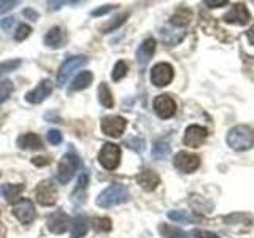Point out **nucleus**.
I'll return each mask as SVG.
<instances>
[{"label":"nucleus","mask_w":254,"mask_h":238,"mask_svg":"<svg viewBox=\"0 0 254 238\" xmlns=\"http://www.w3.org/2000/svg\"><path fill=\"white\" fill-rule=\"evenodd\" d=\"M13 91H14V86L10 79H3V81L0 83V105H2L5 100H8V97L13 94Z\"/></svg>","instance_id":"obj_30"},{"label":"nucleus","mask_w":254,"mask_h":238,"mask_svg":"<svg viewBox=\"0 0 254 238\" xmlns=\"http://www.w3.org/2000/svg\"><path fill=\"white\" fill-rule=\"evenodd\" d=\"M205 5H208L210 8H216V6H224L227 5V0H219V2H211V0H206Z\"/></svg>","instance_id":"obj_43"},{"label":"nucleus","mask_w":254,"mask_h":238,"mask_svg":"<svg viewBox=\"0 0 254 238\" xmlns=\"http://www.w3.org/2000/svg\"><path fill=\"white\" fill-rule=\"evenodd\" d=\"M14 24V16H8V18H3L2 22H0V26H2L3 30H10Z\"/></svg>","instance_id":"obj_40"},{"label":"nucleus","mask_w":254,"mask_h":238,"mask_svg":"<svg viewBox=\"0 0 254 238\" xmlns=\"http://www.w3.org/2000/svg\"><path fill=\"white\" fill-rule=\"evenodd\" d=\"M94 229L95 232H108V230H111V221L108 218L94 219Z\"/></svg>","instance_id":"obj_33"},{"label":"nucleus","mask_w":254,"mask_h":238,"mask_svg":"<svg viewBox=\"0 0 254 238\" xmlns=\"http://www.w3.org/2000/svg\"><path fill=\"white\" fill-rule=\"evenodd\" d=\"M18 67H21V60L19 59H10V60L0 62V76L10 73V71L18 70Z\"/></svg>","instance_id":"obj_31"},{"label":"nucleus","mask_w":254,"mask_h":238,"mask_svg":"<svg viewBox=\"0 0 254 238\" xmlns=\"http://www.w3.org/2000/svg\"><path fill=\"white\" fill-rule=\"evenodd\" d=\"M250 11L248 8H246L245 3H235L232 6V10H230L226 16H224V21L229 22V24H240V26H245V24L250 22Z\"/></svg>","instance_id":"obj_14"},{"label":"nucleus","mask_w":254,"mask_h":238,"mask_svg":"<svg viewBox=\"0 0 254 238\" xmlns=\"http://www.w3.org/2000/svg\"><path fill=\"white\" fill-rule=\"evenodd\" d=\"M154 111L157 113L159 118L169 119L177 113V103H175V100L170 97V95L162 94L154 99Z\"/></svg>","instance_id":"obj_9"},{"label":"nucleus","mask_w":254,"mask_h":238,"mask_svg":"<svg viewBox=\"0 0 254 238\" xmlns=\"http://www.w3.org/2000/svg\"><path fill=\"white\" fill-rule=\"evenodd\" d=\"M206 135V129L200 125H189L186 132H185V145L186 146H190V148H198L205 141Z\"/></svg>","instance_id":"obj_15"},{"label":"nucleus","mask_w":254,"mask_h":238,"mask_svg":"<svg viewBox=\"0 0 254 238\" xmlns=\"http://www.w3.org/2000/svg\"><path fill=\"white\" fill-rule=\"evenodd\" d=\"M18 146L22 149H42L43 143L35 133H24L18 138Z\"/></svg>","instance_id":"obj_19"},{"label":"nucleus","mask_w":254,"mask_h":238,"mask_svg":"<svg viewBox=\"0 0 254 238\" xmlns=\"http://www.w3.org/2000/svg\"><path fill=\"white\" fill-rule=\"evenodd\" d=\"M170 154V146L165 141H156L153 146V156L156 159H164Z\"/></svg>","instance_id":"obj_29"},{"label":"nucleus","mask_w":254,"mask_h":238,"mask_svg":"<svg viewBox=\"0 0 254 238\" xmlns=\"http://www.w3.org/2000/svg\"><path fill=\"white\" fill-rule=\"evenodd\" d=\"M173 164L183 173H192L198 169V167H200V159H198V156H195V154L181 151V153H178L177 156H175Z\"/></svg>","instance_id":"obj_7"},{"label":"nucleus","mask_w":254,"mask_h":238,"mask_svg":"<svg viewBox=\"0 0 254 238\" xmlns=\"http://www.w3.org/2000/svg\"><path fill=\"white\" fill-rule=\"evenodd\" d=\"M99 102L102 103L105 108H113L115 105V100H113V95H111V91H110V87L105 84V83H102L99 86Z\"/></svg>","instance_id":"obj_25"},{"label":"nucleus","mask_w":254,"mask_h":238,"mask_svg":"<svg viewBox=\"0 0 254 238\" xmlns=\"http://www.w3.org/2000/svg\"><path fill=\"white\" fill-rule=\"evenodd\" d=\"M190 18H192V13H190L188 8H180V10L175 13L172 18H170V22L173 26H188Z\"/></svg>","instance_id":"obj_24"},{"label":"nucleus","mask_w":254,"mask_h":238,"mask_svg":"<svg viewBox=\"0 0 254 238\" xmlns=\"http://www.w3.org/2000/svg\"><path fill=\"white\" fill-rule=\"evenodd\" d=\"M127 200H129V190H127V187L123 184H111L99 194L95 203L100 208H111V206L124 203Z\"/></svg>","instance_id":"obj_2"},{"label":"nucleus","mask_w":254,"mask_h":238,"mask_svg":"<svg viewBox=\"0 0 254 238\" xmlns=\"http://www.w3.org/2000/svg\"><path fill=\"white\" fill-rule=\"evenodd\" d=\"M87 219L84 216H76L71 221V230H70V238H83L87 234Z\"/></svg>","instance_id":"obj_20"},{"label":"nucleus","mask_w":254,"mask_h":238,"mask_svg":"<svg viewBox=\"0 0 254 238\" xmlns=\"http://www.w3.org/2000/svg\"><path fill=\"white\" fill-rule=\"evenodd\" d=\"M22 190H24L22 184H5L2 187V194L8 202H13L14 198L22 192Z\"/></svg>","instance_id":"obj_27"},{"label":"nucleus","mask_w":254,"mask_h":238,"mask_svg":"<svg viewBox=\"0 0 254 238\" xmlns=\"http://www.w3.org/2000/svg\"><path fill=\"white\" fill-rule=\"evenodd\" d=\"M0 238H5V227L2 222H0Z\"/></svg>","instance_id":"obj_45"},{"label":"nucleus","mask_w":254,"mask_h":238,"mask_svg":"<svg viewBox=\"0 0 254 238\" xmlns=\"http://www.w3.org/2000/svg\"><path fill=\"white\" fill-rule=\"evenodd\" d=\"M13 214H14L16 218H18V221L22 222V224H30V222L34 221L35 216H37L34 203H32L30 200H27V198H24V200L14 203Z\"/></svg>","instance_id":"obj_10"},{"label":"nucleus","mask_w":254,"mask_h":238,"mask_svg":"<svg viewBox=\"0 0 254 238\" xmlns=\"http://www.w3.org/2000/svg\"><path fill=\"white\" fill-rule=\"evenodd\" d=\"M172 79H173V68L170 63L161 62L151 70V81H153L154 86H159V87L167 86Z\"/></svg>","instance_id":"obj_8"},{"label":"nucleus","mask_w":254,"mask_h":238,"mask_svg":"<svg viewBox=\"0 0 254 238\" xmlns=\"http://www.w3.org/2000/svg\"><path fill=\"white\" fill-rule=\"evenodd\" d=\"M86 63H87V58H84V56H73V58H68L59 67V71H58V83H59V86L65 84L70 79V76L73 75L78 68L84 67Z\"/></svg>","instance_id":"obj_4"},{"label":"nucleus","mask_w":254,"mask_h":238,"mask_svg":"<svg viewBox=\"0 0 254 238\" xmlns=\"http://www.w3.org/2000/svg\"><path fill=\"white\" fill-rule=\"evenodd\" d=\"M22 14L26 16V18H30L32 21L38 19V13H37V11H34V10H30V8H26V10L22 11Z\"/></svg>","instance_id":"obj_42"},{"label":"nucleus","mask_w":254,"mask_h":238,"mask_svg":"<svg viewBox=\"0 0 254 238\" xmlns=\"http://www.w3.org/2000/svg\"><path fill=\"white\" fill-rule=\"evenodd\" d=\"M169 218L175 222H185V224H190V222H195L197 218L192 216L190 213L188 211H183V210H178V211H170L169 213Z\"/></svg>","instance_id":"obj_28"},{"label":"nucleus","mask_w":254,"mask_h":238,"mask_svg":"<svg viewBox=\"0 0 254 238\" xmlns=\"http://www.w3.org/2000/svg\"><path fill=\"white\" fill-rule=\"evenodd\" d=\"M32 164L37 165V167H43V165L50 164V159H48V157H34V159H32Z\"/></svg>","instance_id":"obj_41"},{"label":"nucleus","mask_w":254,"mask_h":238,"mask_svg":"<svg viewBox=\"0 0 254 238\" xmlns=\"http://www.w3.org/2000/svg\"><path fill=\"white\" fill-rule=\"evenodd\" d=\"M159 232H161V235L164 238H190L189 234L183 232L181 229L169 226V224H161V226H159Z\"/></svg>","instance_id":"obj_22"},{"label":"nucleus","mask_w":254,"mask_h":238,"mask_svg":"<svg viewBox=\"0 0 254 238\" xmlns=\"http://www.w3.org/2000/svg\"><path fill=\"white\" fill-rule=\"evenodd\" d=\"M126 145L132 149H135V151H138V153L145 149V141H143L141 138H129L126 141Z\"/></svg>","instance_id":"obj_35"},{"label":"nucleus","mask_w":254,"mask_h":238,"mask_svg":"<svg viewBox=\"0 0 254 238\" xmlns=\"http://www.w3.org/2000/svg\"><path fill=\"white\" fill-rule=\"evenodd\" d=\"M129 18V13H124V14H118L115 16L113 19H111V22H107L105 26H102V34H110V32H113L116 29H119L123 26V24L126 22V19Z\"/></svg>","instance_id":"obj_26"},{"label":"nucleus","mask_w":254,"mask_h":238,"mask_svg":"<svg viewBox=\"0 0 254 238\" xmlns=\"http://www.w3.org/2000/svg\"><path fill=\"white\" fill-rule=\"evenodd\" d=\"M154 51H156V40L146 38L145 42L140 45L138 51H137V60L140 65H146V63L151 60V58H153Z\"/></svg>","instance_id":"obj_16"},{"label":"nucleus","mask_w":254,"mask_h":238,"mask_svg":"<svg viewBox=\"0 0 254 238\" xmlns=\"http://www.w3.org/2000/svg\"><path fill=\"white\" fill-rule=\"evenodd\" d=\"M119 161H121V149H119V146L113 145V143L103 145L100 154H99V162L102 164L103 169L115 170V169H118Z\"/></svg>","instance_id":"obj_5"},{"label":"nucleus","mask_w":254,"mask_h":238,"mask_svg":"<svg viewBox=\"0 0 254 238\" xmlns=\"http://www.w3.org/2000/svg\"><path fill=\"white\" fill-rule=\"evenodd\" d=\"M92 73L91 71H83V73H79L75 79L73 83L70 86V91H83L86 87H89L91 83H92Z\"/></svg>","instance_id":"obj_21"},{"label":"nucleus","mask_w":254,"mask_h":238,"mask_svg":"<svg viewBox=\"0 0 254 238\" xmlns=\"http://www.w3.org/2000/svg\"><path fill=\"white\" fill-rule=\"evenodd\" d=\"M226 141L234 151H246L254 146V130L248 125H235L229 130Z\"/></svg>","instance_id":"obj_1"},{"label":"nucleus","mask_w":254,"mask_h":238,"mask_svg":"<svg viewBox=\"0 0 254 238\" xmlns=\"http://www.w3.org/2000/svg\"><path fill=\"white\" fill-rule=\"evenodd\" d=\"M16 5H19V2H16V0H10V2H8V0H5V2H0V14H3L6 11L13 10Z\"/></svg>","instance_id":"obj_38"},{"label":"nucleus","mask_w":254,"mask_h":238,"mask_svg":"<svg viewBox=\"0 0 254 238\" xmlns=\"http://www.w3.org/2000/svg\"><path fill=\"white\" fill-rule=\"evenodd\" d=\"M189 235H190V238H219L218 235H214L211 232H206V230H200V229L192 230Z\"/></svg>","instance_id":"obj_36"},{"label":"nucleus","mask_w":254,"mask_h":238,"mask_svg":"<svg viewBox=\"0 0 254 238\" xmlns=\"http://www.w3.org/2000/svg\"><path fill=\"white\" fill-rule=\"evenodd\" d=\"M68 224H70V219L68 216L64 211H56L53 213L50 218L46 221V226H48V230L56 235H61L64 234L65 230L68 229Z\"/></svg>","instance_id":"obj_13"},{"label":"nucleus","mask_w":254,"mask_h":238,"mask_svg":"<svg viewBox=\"0 0 254 238\" xmlns=\"http://www.w3.org/2000/svg\"><path fill=\"white\" fill-rule=\"evenodd\" d=\"M127 121L121 116H113V118H103L102 119V132L110 137H121V133L126 130Z\"/></svg>","instance_id":"obj_11"},{"label":"nucleus","mask_w":254,"mask_h":238,"mask_svg":"<svg viewBox=\"0 0 254 238\" xmlns=\"http://www.w3.org/2000/svg\"><path fill=\"white\" fill-rule=\"evenodd\" d=\"M246 37H248V40H250V43L254 46V26L248 30V32H246Z\"/></svg>","instance_id":"obj_44"},{"label":"nucleus","mask_w":254,"mask_h":238,"mask_svg":"<svg viewBox=\"0 0 254 238\" xmlns=\"http://www.w3.org/2000/svg\"><path fill=\"white\" fill-rule=\"evenodd\" d=\"M116 6H118V5H103L102 8H97V10H94L91 14H92V16H103L105 13H110L111 10H115Z\"/></svg>","instance_id":"obj_39"},{"label":"nucleus","mask_w":254,"mask_h":238,"mask_svg":"<svg viewBox=\"0 0 254 238\" xmlns=\"http://www.w3.org/2000/svg\"><path fill=\"white\" fill-rule=\"evenodd\" d=\"M35 198L40 205L51 206L58 202V189L51 181H42L35 189Z\"/></svg>","instance_id":"obj_6"},{"label":"nucleus","mask_w":254,"mask_h":238,"mask_svg":"<svg viewBox=\"0 0 254 238\" xmlns=\"http://www.w3.org/2000/svg\"><path fill=\"white\" fill-rule=\"evenodd\" d=\"M30 32H32L30 26H27V24H21L14 32V40L16 42H22V40H26L30 35Z\"/></svg>","instance_id":"obj_34"},{"label":"nucleus","mask_w":254,"mask_h":238,"mask_svg":"<svg viewBox=\"0 0 254 238\" xmlns=\"http://www.w3.org/2000/svg\"><path fill=\"white\" fill-rule=\"evenodd\" d=\"M126 75H127V63L124 60H118L115 68H113V75L111 76H113L115 81H119V79H123Z\"/></svg>","instance_id":"obj_32"},{"label":"nucleus","mask_w":254,"mask_h":238,"mask_svg":"<svg viewBox=\"0 0 254 238\" xmlns=\"http://www.w3.org/2000/svg\"><path fill=\"white\" fill-rule=\"evenodd\" d=\"M87 182H89V175H87L86 172L84 173H81L79 175V178H78V184H76V187H75V190H73V194H71V200H76V197H78V194H79V202H83L84 200V190H86V187H87Z\"/></svg>","instance_id":"obj_23"},{"label":"nucleus","mask_w":254,"mask_h":238,"mask_svg":"<svg viewBox=\"0 0 254 238\" xmlns=\"http://www.w3.org/2000/svg\"><path fill=\"white\" fill-rule=\"evenodd\" d=\"M137 182L140 184V187H143L145 190H154L159 182H161V179H159V175L156 172L143 170L137 175Z\"/></svg>","instance_id":"obj_17"},{"label":"nucleus","mask_w":254,"mask_h":238,"mask_svg":"<svg viewBox=\"0 0 254 238\" xmlns=\"http://www.w3.org/2000/svg\"><path fill=\"white\" fill-rule=\"evenodd\" d=\"M53 92V83L50 79L40 81L35 89H32L26 94V100L29 103H42L45 99H48Z\"/></svg>","instance_id":"obj_12"},{"label":"nucleus","mask_w":254,"mask_h":238,"mask_svg":"<svg viewBox=\"0 0 254 238\" xmlns=\"http://www.w3.org/2000/svg\"><path fill=\"white\" fill-rule=\"evenodd\" d=\"M48 141H50L51 145H59L62 141V133L59 130H50L48 132Z\"/></svg>","instance_id":"obj_37"},{"label":"nucleus","mask_w":254,"mask_h":238,"mask_svg":"<svg viewBox=\"0 0 254 238\" xmlns=\"http://www.w3.org/2000/svg\"><path fill=\"white\" fill-rule=\"evenodd\" d=\"M65 43V34L61 27H53L48 34L45 35V45L51 50H59Z\"/></svg>","instance_id":"obj_18"},{"label":"nucleus","mask_w":254,"mask_h":238,"mask_svg":"<svg viewBox=\"0 0 254 238\" xmlns=\"http://www.w3.org/2000/svg\"><path fill=\"white\" fill-rule=\"evenodd\" d=\"M79 167V159L76 154L73 153H67L64 154L62 159L59 161V165H58V181L61 184H67V182L71 179V177L75 175V172L78 170Z\"/></svg>","instance_id":"obj_3"}]
</instances>
